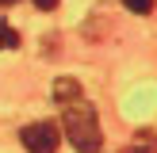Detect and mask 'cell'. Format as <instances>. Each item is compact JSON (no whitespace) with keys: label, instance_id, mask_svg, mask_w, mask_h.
<instances>
[{"label":"cell","instance_id":"6da1fadb","mask_svg":"<svg viewBox=\"0 0 157 153\" xmlns=\"http://www.w3.org/2000/svg\"><path fill=\"white\" fill-rule=\"evenodd\" d=\"M61 126H65V138L73 142L77 153H100V145H104L100 119H96V107H92L84 96L61 103Z\"/></svg>","mask_w":157,"mask_h":153},{"label":"cell","instance_id":"7a4b0ae2","mask_svg":"<svg viewBox=\"0 0 157 153\" xmlns=\"http://www.w3.org/2000/svg\"><path fill=\"white\" fill-rule=\"evenodd\" d=\"M23 145H27V153H58V126L54 122H31V126H23Z\"/></svg>","mask_w":157,"mask_h":153},{"label":"cell","instance_id":"3957f363","mask_svg":"<svg viewBox=\"0 0 157 153\" xmlns=\"http://www.w3.org/2000/svg\"><path fill=\"white\" fill-rule=\"evenodd\" d=\"M77 96H84V92H81V84H77L73 76H58V80H54V99H58V103H69V99H77Z\"/></svg>","mask_w":157,"mask_h":153},{"label":"cell","instance_id":"277c9868","mask_svg":"<svg viewBox=\"0 0 157 153\" xmlns=\"http://www.w3.org/2000/svg\"><path fill=\"white\" fill-rule=\"evenodd\" d=\"M119 153H157V134H150V130H138L134 142H130L127 149H119Z\"/></svg>","mask_w":157,"mask_h":153},{"label":"cell","instance_id":"5b68a950","mask_svg":"<svg viewBox=\"0 0 157 153\" xmlns=\"http://www.w3.org/2000/svg\"><path fill=\"white\" fill-rule=\"evenodd\" d=\"M15 46H19V35L8 23H0V50H15Z\"/></svg>","mask_w":157,"mask_h":153},{"label":"cell","instance_id":"8992f818","mask_svg":"<svg viewBox=\"0 0 157 153\" xmlns=\"http://www.w3.org/2000/svg\"><path fill=\"white\" fill-rule=\"evenodd\" d=\"M123 4H127L134 15H150L153 12V0H123Z\"/></svg>","mask_w":157,"mask_h":153},{"label":"cell","instance_id":"52a82bcc","mask_svg":"<svg viewBox=\"0 0 157 153\" xmlns=\"http://www.w3.org/2000/svg\"><path fill=\"white\" fill-rule=\"evenodd\" d=\"M35 8H38V12H54V8H58V0H35Z\"/></svg>","mask_w":157,"mask_h":153},{"label":"cell","instance_id":"ba28073f","mask_svg":"<svg viewBox=\"0 0 157 153\" xmlns=\"http://www.w3.org/2000/svg\"><path fill=\"white\" fill-rule=\"evenodd\" d=\"M8 4H15V0H0V8H8Z\"/></svg>","mask_w":157,"mask_h":153}]
</instances>
